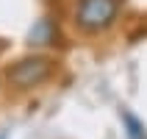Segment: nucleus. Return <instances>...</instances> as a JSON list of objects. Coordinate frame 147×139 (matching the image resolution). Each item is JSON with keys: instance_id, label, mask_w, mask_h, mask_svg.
<instances>
[{"instance_id": "nucleus-5", "label": "nucleus", "mask_w": 147, "mask_h": 139, "mask_svg": "<svg viewBox=\"0 0 147 139\" xmlns=\"http://www.w3.org/2000/svg\"><path fill=\"white\" fill-rule=\"evenodd\" d=\"M0 139H3V136H0Z\"/></svg>"}, {"instance_id": "nucleus-1", "label": "nucleus", "mask_w": 147, "mask_h": 139, "mask_svg": "<svg viewBox=\"0 0 147 139\" xmlns=\"http://www.w3.org/2000/svg\"><path fill=\"white\" fill-rule=\"evenodd\" d=\"M125 0H75L72 8V22L75 28L86 36L106 33L111 25L119 20Z\"/></svg>"}, {"instance_id": "nucleus-2", "label": "nucleus", "mask_w": 147, "mask_h": 139, "mask_svg": "<svg viewBox=\"0 0 147 139\" xmlns=\"http://www.w3.org/2000/svg\"><path fill=\"white\" fill-rule=\"evenodd\" d=\"M53 70H56V61H53V58L33 53V56H25V58H20V61H14V64L8 67L6 78H8V83H11L14 89L28 92V89L42 86L45 81H50Z\"/></svg>"}, {"instance_id": "nucleus-3", "label": "nucleus", "mask_w": 147, "mask_h": 139, "mask_svg": "<svg viewBox=\"0 0 147 139\" xmlns=\"http://www.w3.org/2000/svg\"><path fill=\"white\" fill-rule=\"evenodd\" d=\"M56 39H58V25L50 17H39L28 31V45L31 47H50V45H56Z\"/></svg>"}, {"instance_id": "nucleus-4", "label": "nucleus", "mask_w": 147, "mask_h": 139, "mask_svg": "<svg viewBox=\"0 0 147 139\" xmlns=\"http://www.w3.org/2000/svg\"><path fill=\"white\" fill-rule=\"evenodd\" d=\"M122 128H125V139H147L144 123H142L133 111H128V108L122 111Z\"/></svg>"}]
</instances>
